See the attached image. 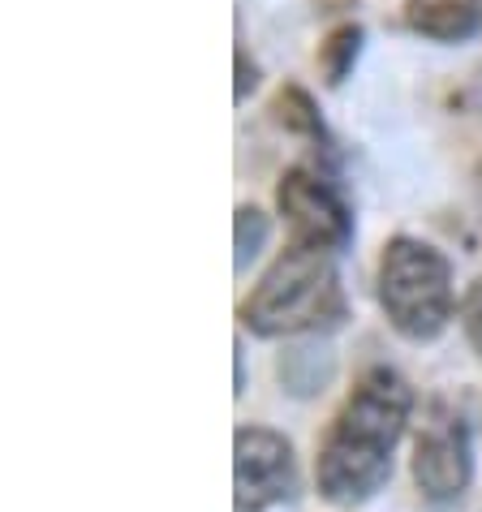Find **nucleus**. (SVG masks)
Listing matches in <instances>:
<instances>
[{
    "label": "nucleus",
    "instance_id": "1",
    "mask_svg": "<svg viewBox=\"0 0 482 512\" xmlns=\"http://www.w3.org/2000/svg\"><path fill=\"white\" fill-rule=\"evenodd\" d=\"M414 392L392 366H366L349 388L340 414L319 444V491L332 504H358L392 478V452L401 444Z\"/></svg>",
    "mask_w": 482,
    "mask_h": 512
},
{
    "label": "nucleus",
    "instance_id": "2",
    "mask_svg": "<svg viewBox=\"0 0 482 512\" xmlns=\"http://www.w3.org/2000/svg\"><path fill=\"white\" fill-rule=\"evenodd\" d=\"M349 315L345 289L332 254L289 246L267 267L254 293L241 302V323L254 336H302L332 332Z\"/></svg>",
    "mask_w": 482,
    "mask_h": 512
},
{
    "label": "nucleus",
    "instance_id": "3",
    "mask_svg": "<svg viewBox=\"0 0 482 512\" xmlns=\"http://www.w3.org/2000/svg\"><path fill=\"white\" fill-rule=\"evenodd\" d=\"M379 306L405 340H435L457 310L448 254L405 233L388 237L379 254Z\"/></svg>",
    "mask_w": 482,
    "mask_h": 512
},
{
    "label": "nucleus",
    "instance_id": "4",
    "mask_svg": "<svg viewBox=\"0 0 482 512\" xmlns=\"http://www.w3.org/2000/svg\"><path fill=\"white\" fill-rule=\"evenodd\" d=\"M276 211L289 224V246L340 254L353 241V211L332 181L310 168H289L276 186Z\"/></svg>",
    "mask_w": 482,
    "mask_h": 512
},
{
    "label": "nucleus",
    "instance_id": "5",
    "mask_svg": "<svg viewBox=\"0 0 482 512\" xmlns=\"http://www.w3.org/2000/svg\"><path fill=\"white\" fill-rule=\"evenodd\" d=\"M474 478V452H470V426L444 401L427 405V418L414 439V482L427 500H457Z\"/></svg>",
    "mask_w": 482,
    "mask_h": 512
},
{
    "label": "nucleus",
    "instance_id": "6",
    "mask_svg": "<svg viewBox=\"0 0 482 512\" xmlns=\"http://www.w3.org/2000/svg\"><path fill=\"white\" fill-rule=\"evenodd\" d=\"M297 469L285 435L267 426H241L233 439V487L241 512H263L293 495Z\"/></svg>",
    "mask_w": 482,
    "mask_h": 512
},
{
    "label": "nucleus",
    "instance_id": "7",
    "mask_svg": "<svg viewBox=\"0 0 482 512\" xmlns=\"http://www.w3.org/2000/svg\"><path fill=\"white\" fill-rule=\"evenodd\" d=\"M405 26L431 44H465L482 31V0H409Z\"/></svg>",
    "mask_w": 482,
    "mask_h": 512
},
{
    "label": "nucleus",
    "instance_id": "8",
    "mask_svg": "<svg viewBox=\"0 0 482 512\" xmlns=\"http://www.w3.org/2000/svg\"><path fill=\"white\" fill-rule=\"evenodd\" d=\"M272 121L285 134H297V138H315V142L328 138V130H323V117H319V104L310 99L306 87H297V82H280V87H276V95H272Z\"/></svg>",
    "mask_w": 482,
    "mask_h": 512
},
{
    "label": "nucleus",
    "instance_id": "9",
    "mask_svg": "<svg viewBox=\"0 0 482 512\" xmlns=\"http://www.w3.org/2000/svg\"><path fill=\"white\" fill-rule=\"evenodd\" d=\"M362 39H366V31L358 22H340V26H332V31L323 35L319 74H323L328 87H340V82L353 74V65H358V56H362Z\"/></svg>",
    "mask_w": 482,
    "mask_h": 512
},
{
    "label": "nucleus",
    "instance_id": "10",
    "mask_svg": "<svg viewBox=\"0 0 482 512\" xmlns=\"http://www.w3.org/2000/svg\"><path fill=\"white\" fill-rule=\"evenodd\" d=\"M267 241V216L259 207H237V267H246Z\"/></svg>",
    "mask_w": 482,
    "mask_h": 512
},
{
    "label": "nucleus",
    "instance_id": "11",
    "mask_svg": "<svg viewBox=\"0 0 482 512\" xmlns=\"http://www.w3.org/2000/svg\"><path fill=\"white\" fill-rule=\"evenodd\" d=\"M461 315H465V336H470V345L482 353V280H474V284H470V293H465Z\"/></svg>",
    "mask_w": 482,
    "mask_h": 512
},
{
    "label": "nucleus",
    "instance_id": "12",
    "mask_svg": "<svg viewBox=\"0 0 482 512\" xmlns=\"http://www.w3.org/2000/svg\"><path fill=\"white\" fill-rule=\"evenodd\" d=\"M254 87H259V65H254L250 61V56H246V48H237V104H241V99H246Z\"/></svg>",
    "mask_w": 482,
    "mask_h": 512
}]
</instances>
